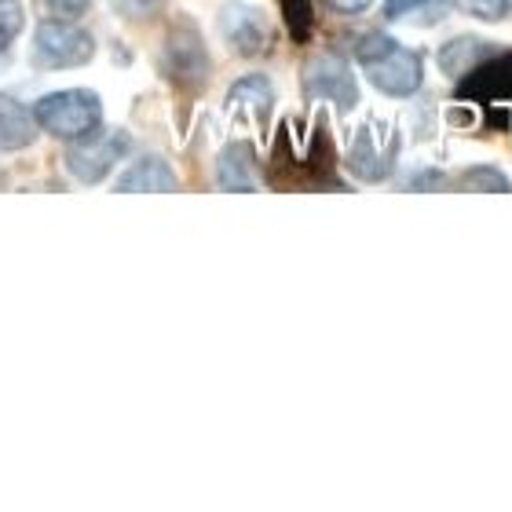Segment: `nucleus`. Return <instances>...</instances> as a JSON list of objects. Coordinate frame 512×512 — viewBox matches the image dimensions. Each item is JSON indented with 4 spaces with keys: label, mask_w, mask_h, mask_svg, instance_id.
I'll use <instances>...</instances> for the list:
<instances>
[{
    "label": "nucleus",
    "mask_w": 512,
    "mask_h": 512,
    "mask_svg": "<svg viewBox=\"0 0 512 512\" xmlns=\"http://www.w3.org/2000/svg\"><path fill=\"white\" fill-rule=\"evenodd\" d=\"M216 183L220 191H235V194H253L260 191V180H256V154L249 143H227L216 158Z\"/></svg>",
    "instance_id": "obj_9"
},
{
    "label": "nucleus",
    "mask_w": 512,
    "mask_h": 512,
    "mask_svg": "<svg viewBox=\"0 0 512 512\" xmlns=\"http://www.w3.org/2000/svg\"><path fill=\"white\" fill-rule=\"evenodd\" d=\"M509 4H512V0H465V8H469L476 19H487V22L505 19Z\"/></svg>",
    "instance_id": "obj_18"
},
{
    "label": "nucleus",
    "mask_w": 512,
    "mask_h": 512,
    "mask_svg": "<svg viewBox=\"0 0 512 512\" xmlns=\"http://www.w3.org/2000/svg\"><path fill=\"white\" fill-rule=\"evenodd\" d=\"M461 191H494V194H509L512 183L505 180L502 172L487 169V165H480V169H469L465 176L458 180Z\"/></svg>",
    "instance_id": "obj_15"
},
{
    "label": "nucleus",
    "mask_w": 512,
    "mask_h": 512,
    "mask_svg": "<svg viewBox=\"0 0 512 512\" xmlns=\"http://www.w3.org/2000/svg\"><path fill=\"white\" fill-rule=\"evenodd\" d=\"M220 37L227 41V48L235 55H264L275 41V33H271V19H267L264 11L253 8V4H242V0H231L220 8Z\"/></svg>",
    "instance_id": "obj_6"
},
{
    "label": "nucleus",
    "mask_w": 512,
    "mask_h": 512,
    "mask_svg": "<svg viewBox=\"0 0 512 512\" xmlns=\"http://www.w3.org/2000/svg\"><path fill=\"white\" fill-rule=\"evenodd\" d=\"M304 92L311 99H326L341 110H352L359 103V85H355L352 66L337 55H311L304 63Z\"/></svg>",
    "instance_id": "obj_7"
},
{
    "label": "nucleus",
    "mask_w": 512,
    "mask_h": 512,
    "mask_svg": "<svg viewBox=\"0 0 512 512\" xmlns=\"http://www.w3.org/2000/svg\"><path fill=\"white\" fill-rule=\"evenodd\" d=\"M282 4H286V19H289V26H293V33H297V37H308V26H311L308 0H282Z\"/></svg>",
    "instance_id": "obj_17"
},
{
    "label": "nucleus",
    "mask_w": 512,
    "mask_h": 512,
    "mask_svg": "<svg viewBox=\"0 0 512 512\" xmlns=\"http://www.w3.org/2000/svg\"><path fill=\"white\" fill-rule=\"evenodd\" d=\"M355 55H359L366 77L374 81V88L384 92V96L406 99L414 96L417 88H421V81H425L421 55L403 48L388 33H366L363 41L355 44Z\"/></svg>",
    "instance_id": "obj_1"
},
{
    "label": "nucleus",
    "mask_w": 512,
    "mask_h": 512,
    "mask_svg": "<svg viewBox=\"0 0 512 512\" xmlns=\"http://www.w3.org/2000/svg\"><path fill=\"white\" fill-rule=\"evenodd\" d=\"M271 107H275V88L260 74L242 77V81L227 92V110H231V114H246V118H253V121H264Z\"/></svg>",
    "instance_id": "obj_13"
},
{
    "label": "nucleus",
    "mask_w": 512,
    "mask_h": 512,
    "mask_svg": "<svg viewBox=\"0 0 512 512\" xmlns=\"http://www.w3.org/2000/svg\"><path fill=\"white\" fill-rule=\"evenodd\" d=\"M44 4H48L55 15H81V11H88V0H44Z\"/></svg>",
    "instance_id": "obj_20"
},
{
    "label": "nucleus",
    "mask_w": 512,
    "mask_h": 512,
    "mask_svg": "<svg viewBox=\"0 0 512 512\" xmlns=\"http://www.w3.org/2000/svg\"><path fill=\"white\" fill-rule=\"evenodd\" d=\"M37 143V118L22 107L19 99L0 92V154L26 150Z\"/></svg>",
    "instance_id": "obj_12"
},
{
    "label": "nucleus",
    "mask_w": 512,
    "mask_h": 512,
    "mask_svg": "<svg viewBox=\"0 0 512 512\" xmlns=\"http://www.w3.org/2000/svg\"><path fill=\"white\" fill-rule=\"evenodd\" d=\"M165 66H169V74L180 85H191V88L205 85V77H209V55H205L202 33L194 30L191 19L172 26L169 44H165Z\"/></svg>",
    "instance_id": "obj_8"
},
{
    "label": "nucleus",
    "mask_w": 512,
    "mask_h": 512,
    "mask_svg": "<svg viewBox=\"0 0 512 512\" xmlns=\"http://www.w3.org/2000/svg\"><path fill=\"white\" fill-rule=\"evenodd\" d=\"M454 0H384V19H417L421 26H436Z\"/></svg>",
    "instance_id": "obj_14"
},
{
    "label": "nucleus",
    "mask_w": 512,
    "mask_h": 512,
    "mask_svg": "<svg viewBox=\"0 0 512 512\" xmlns=\"http://www.w3.org/2000/svg\"><path fill=\"white\" fill-rule=\"evenodd\" d=\"M96 41L74 22H41L30 44V63L37 70H77L92 63Z\"/></svg>",
    "instance_id": "obj_3"
},
{
    "label": "nucleus",
    "mask_w": 512,
    "mask_h": 512,
    "mask_svg": "<svg viewBox=\"0 0 512 512\" xmlns=\"http://www.w3.org/2000/svg\"><path fill=\"white\" fill-rule=\"evenodd\" d=\"M322 4L333 11H341V15H359V11H366L374 0H322Z\"/></svg>",
    "instance_id": "obj_19"
},
{
    "label": "nucleus",
    "mask_w": 512,
    "mask_h": 512,
    "mask_svg": "<svg viewBox=\"0 0 512 512\" xmlns=\"http://www.w3.org/2000/svg\"><path fill=\"white\" fill-rule=\"evenodd\" d=\"M502 52V44H491L483 41V37H454L450 44L439 48V70L450 77V81H461V77H469L483 59H491V55Z\"/></svg>",
    "instance_id": "obj_11"
},
{
    "label": "nucleus",
    "mask_w": 512,
    "mask_h": 512,
    "mask_svg": "<svg viewBox=\"0 0 512 512\" xmlns=\"http://www.w3.org/2000/svg\"><path fill=\"white\" fill-rule=\"evenodd\" d=\"M114 191L118 194H139V191H154V194H172L180 191V180H176V172L169 169V161L158 158V154H143V158L125 169L118 183H114Z\"/></svg>",
    "instance_id": "obj_10"
},
{
    "label": "nucleus",
    "mask_w": 512,
    "mask_h": 512,
    "mask_svg": "<svg viewBox=\"0 0 512 512\" xmlns=\"http://www.w3.org/2000/svg\"><path fill=\"white\" fill-rule=\"evenodd\" d=\"M33 118L44 132H52L59 139H81L88 132H96L103 121V103L96 92L88 88H66V92H52L33 107Z\"/></svg>",
    "instance_id": "obj_2"
},
{
    "label": "nucleus",
    "mask_w": 512,
    "mask_h": 512,
    "mask_svg": "<svg viewBox=\"0 0 512 512\" xmlns=\"http://www.w3.org/2000/svg\"><path fill=\"white\" fill-rule=\"evenodd\" d=\"M128 147H132V139H128L125 128H110V132H103V136H81L74 143V147L66 150V169H70V176H74L77 183H103L114 172V165H118L121 158L128 154Z\"/></svg>",
    "instance_id": "obj_5"
},
{
    "label": "nucleus",
    "mask_w": 512,
    "mask_h": 512,
    "mask_svg": "<svg viewBox=\"0 0 512 512\" xmlns=\"http://www.w3.org/2000/svg\"><path fill=\"white\" fill-rule=\"evenodd\" d=\"M22 22H26V11L19 0H0V52L11 48V41L22 33Z\"/></svg>",
    "instance_id": "obj_16"
},
{
    "label": "nucleus",
    "mask_w": 512,
    "mask_h": 512,
    "mask_svg": "<svg viewBox=\"0 0 512 512\" xmlns=\"http://www.w3.org/2000/svg\"><path fill=\"white\" fill-rule=\"evenodd\" d=\"M395 158H399V132L392 121L384 118H366L359 125L348 150V169L366 183H377L392 172Z\"/></svg>",
    "instance_id": "obj_4"
}]
</instances>
